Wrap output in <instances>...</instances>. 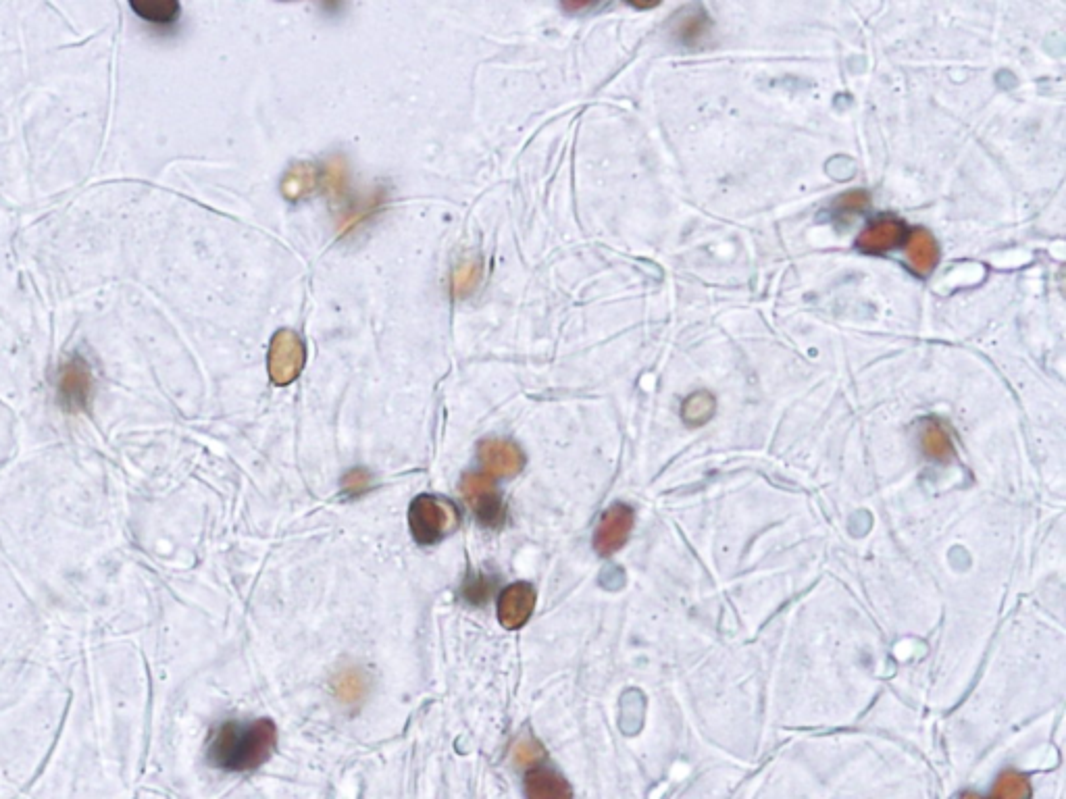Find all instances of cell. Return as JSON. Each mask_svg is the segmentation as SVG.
Masks as SVG:
<instances>
[{
  "mask_svg": "<svg viewBox=\"0 0 1066 799\" xmlns=\"http://www.w3.org/2000/svg\"><path fill=\"white\" fill-rule=\"evenodd\" d=\"M706 28H708V17L704 15L702 9H694L692 15H683L675 34L683 44H696L706 34Z\"/></svg>",
  "mask_w": 1066,
  "mask_h": 799,
  "instance_id": "cell-19",
  "label": "cell"
},
{
  "mask_svg": "<svg viewBox=\"0 0 1066 799\" xmlns=\"http://www.w3.org/2000/svg\"><path fill=\"white\" fill-rule=\"evenodd\" d=\"M463 496L473 508L481 527L498 529L506 521V508L494 485V479L486 473H467L463 477Z\"/></svg>",
  "mask_w": 1066,
  "mask_h": 799,
  "instance_id": "cell-3",
  "label": "cell"
},
{
  "mask_svg": "<svg viewBox=\"0 0 1066 799\" xmlns=\"http://www.w3.org/2000/svg\"><path fill=\"white\" fill-rule=\"evenodd\" d=\"M904 236H906V227L902 221L894 217H883L862 231L856 240V246L862 252L881 254L902 244Z\"/></svg>",
  "mask_w": 1066,
  "mask_h": 799,
  "instance_id": "cell-10",
  "label": "cell"
},
{
  "mask_svg": "<svg viewBox=\"0 0 1066 799\" xmlns=\"http://www.w3.org/2000/svg\"><path fill=\"white\" fill-rule=\"evenodd\" d=\"M994 799H1031V783L1017 770H1006L994 785Z\"/></svg>",
  "mask_w": 1066,
  "mask_h": 799,
  "instance_id": "cell-16",
  "label": "cell"
},
{
  "mask_svg": "<svg viewBox=\"0 0 1066 799\" xmlns=\"http://www.w3.org/2000/svg\"><path fill=\"white\" fill-rule=\"evenodd\" d=\"M906 256H908L910 267L915 269L919 275H929L939 261L937 242L925 229L912 231V236L906 244Z\"/></svg>",
  "mask_w": 1066,
  "mask_h": 799,
  "instance_id": "cell-11",
  "label": "cell"
},
{
  "mask_svg": "<svg viewBox=\"0 0 1066 799\" xmlns=\"http://www.w3.org/2000/svg\"><path fill=\"white\" fill-rule=\"evenodd\" d=\"M319 184L317 167L311 163H296L288 169V173L282 179V194L290 202L304 200Z\"/></svg>",
  "mask_w": 1066,
  "mask_h": 799,
  "instance_id": "cell-12",
  "label": "cell"
},
{
  "mask_svg": "<svg viewBox=\"0 0 1066 799\" xmlns=\"http://www.w3.org/2000/svg\"><path fill=\"white\" fill-rule=\"evenodd\" d=\"M544 758H546L544 747L533 737H525V739H521L515 745V762H517V766L531 768V766L540 764Z\"/></svg>",
  "mask_w": 1066,
  "mask_h": 799,
  "instance_id": "cell-21",
  "label": "cell"
},
{
  "mask_svg": "<svg viewBox=\"0 0 1066 799\" xmlns=\"http://www.w3.org/2000/svg\"><path fill=\"white\" fill-rule=\"evenodd\" d=\"M277 745V729L269 718L238 723L230 720L215 729L209 743L213 766L230 772H246L263 766Z\"/></svg>",
  "mask_w": 1066,
  "mask_h": 799,
  "instance_id": "cell-1",
  "label": "cell"
},
{
  "mask_svg": "<svg viewBox=\"0 0 1066 799\" xmlns=\"http://www.w3.org/2000/svg\"><path fill=\"white\" fill-rule=\"evenodd\" d=\"M715 408H717V402H715L713 394L696 392V394H692L688 400L683 402L681 417L688 425H694V427L696 425H704L710 417L715 415Z\"/></svg>",
  "mask_w": 1066,
  "mask_h": 799,
  "instance_id": "cell-15",
  "label": "cell"
},
{
  "mask_svg": "<svg viewBox=\"0 0 1066 799\" xmlns=\"http://www.w3.org/2000/svg\"><path fill=\"white\" fill-rule=\"evenodd\" d=\"M369 487H371V473L367 469H352L344 477V492L348 496H361Z\"/></svg>",
  "mask_w": 1066,
  "mask_h": 799,
  "instance_id": "cell-23",
  "label": "cell"
},
{
  "mask_svg": "<svg viewBox=\"0 0 1066 799\" xmlns=\"http://www.w3.org/2000/svg\"><path fill=\"white\" fill-rule=\"evenodd\" d=\"M94 377L88 360L80 354H73L61 367L57 377V398L61 406L69 412L82 410L92 398Z\"/></svg>",
  "mask_w": 1066,
  "mask_h": 799,
  "instance_id": "cell-5",
  "label": "cell"
},
{
  "mask_svg": "<svg viewBox=\"0 0 1066 799\" xmlns=\"http://www.w3.org/2000/svg\"><path fill=\"white\" fill-rule=\"evenodd\" d=\"M130 7L144 23L152 25V28H171V25L180 21L182 15L180 5L165 3V0H161V3H132Z\"/></svg>",
  "mask_w": 1066,
  "mask_h": 799,
  "instance_id": "cell-14",
  "label": "cell"
},
{
  "mask_svg": "<svg viewBox=\"0 0 1066 799\" xmlns=\"http://www.w3.org/2000/svg\"><path fill=\"white\" fill-rule=\"evenodd\" d=\"M269 375L275 385L292 383L307 363V348L296 331L284 329L275 333L269 348Z\"/></svg>",
  "mask_w": 1066,
  "mask_h": 799,
  "instance_id": "cell-4",
  "label": "cell"
},
{
  "mask_svg": "<svg viewBox=\"0 0 1066 799\" xmlns=\"http://www.w3.org/2000/svg\"><path fill=\"white\" fill-rule=\"evenodd\" d=\"M323 182H325V188L329 192L340 194L346 188V167H344V163L342 161L327 163L325 173H323Z\"/></svg>",
  "mask_w": 1066,
  "mask_h": 799,
  "instance_id": "cell-22",
  "label": "cell"
},
{
  "mask_svg": "<svg viewBox=\"0 0 1066 799\" xmlns=\"http://www.w3.org/2000/svg\"><path fill=\"white\" fill-rule=\"evenodd\" d=\"M960 799H983V797L977 795V793H964Z\"/></svg>",
  "mask_w": 1066,
  "mask_h": 799,
  "instance_id": "cell-25",
  "label": "cell"
},
{
  "mask_svg": "<svg viewBox=\"0 0 1066 799\" xmlns=\"http://www.w3.org/2000/svg\"><path fill=\"white\" fill-rule=\"evenodd\" d=\"M479 462L488 475L515 477L525 467V456L513 442L486 440L479 444Z\"/></svg>",
  "mask_w": 1066,
  "mask_h": 799,
  "instance_id": "cell-8",
  "label": "cell"
},
{
  "mask_svg": "<svg viewBox=\"0 0 1066 799\" xmlns=\"http://www.w3.org/2000/svg\"><path fill=\"white\" fill-rule=\"evenodd\" d=\"M536 608V591L529 583H513L506 587L498 600V618L504 629H521Z\"/></svg>",
  "mask_w": 1066,
  "mask_h": 799,
  "instance_id": "cell-7",
  "label": "cell"
},
{
  "mask_svg": "<svg viewBox=\"0 0 1066 799\" xmlns=\"http://www.w3.org/2000/svg\"><path fill=\"white\" fill-rule=\"evenodd\" d=\"M496 589V583L494 579L486 577V575H471L465 585H463V598L471 604H486L488 598L494 594Z\"/></svg>",
  "mask_w": 1066,
  "mask_h": 799,
  "instance_id": "cell-20",
  "label": "cell"
},
{
  "mask_svg": "<svg viewBox=\"0 0 1066 799\" xmlns=\"http://www.w3.org/2000/svg\"><path fill=\"white\" fill-rule=\"evenodd\" d=\"M525 797L527 799H573V789L565 777L550 766L536 764L525 772Z\"/></svg>",
  "mask_w": 1066,
  "mask_h": 799,
  "instance_id": "cell-9",
  "label": "cell"
},
{
  "mask_svg": "<svg viewBox=\"0 0 1066 799\" xmlns=\"http://www.w3.org/2000/svg\"><path fill=\"white\" fill-rule=\"evenodd\" d=\"M334 689H336V695L340 698V702L357 704V702L363 700V695L367 691V683H365V679H363V675L359 673V670H344V673H340V677L336 679Z\"/></svg>",
  "mask_w": 1066,
  "mask_h": 799,
  "instance_id": "cell-17",
  "label": "cell"
},
{
  "mask_svg": "<svg viewBox=\"0 0 1066 799\" xmlns=\"http://www.w3.org/2000/svg\"><path fill=\"white\" fill-rule=\"evenodd\" d=\"M479 281H481V263L479 261L463 263L459 269L452 273V294H454V298L471 296L475 292Z\"/></svg>",
  "mask_w": 1066,
  "mask_h": 799,
  "instance_id": "cell-18",
  "label": "cell"
},
{
  "mask_svg": "<svg viewBox=\"0 0 1066 799\" xmlns=\"http://www.w3.org/2000/svg\"><path fill=\"white\" fill-rule=\"evenodd\" d=\"M921 448L931 460L946 462L952 456V442L946 427L937 421H927L921 429Z\"/></svg>",
  "mask_w": 1066,
  "mask_h": 799,
  "instance_id": "cell-13",
  "label": "cell"
},
{
  "mask_svg": "<svg viewBox=\"0 0 1066 799\" xmlns=\"http://www.w3.org/2000/svg\"><path fill=\"white\" fill-rule=\"evenodd\" d=\"M633 529V510L627 504H615L608 508L594 535V548L600 556H611L625 546Z\"/></svg>",
  "mask_w": 1066,
  "mask_h": 799,
  "instance_id": "cell-6",
  "label": "cell"
},
{
  "mask_svg": "<svg viewBox=\"0 0 1066 799\" xmlns=\"http://www.w3.org/2000/svg\"><path fill=\"white\" fill-rule=\"evenodd\" d=\"M411 533L419 546H434L461 525V514L450 500L419 496L409 508Z\"/></svg>",
  "mask_w": 1066,
  "mask_h": 799,
  "instance_id": "cell-2",
  "label": "cell"
},
{
  "mask_svg": "<svg viewBox=\"0 0 1066 799\" xmlns=\"http://www.w3.org/2000/svg\"><path fill=\"white\" fill-rule=\"evenodd\" d=\"M865 204H869V194H865V192H850V194L840 198V206L846 211L848 209H860V206H865Z\"/></svg>",
  "mask_w": 1066,
  "mask_h": 799,
  "instance_id": "cell-24",
  "label": "cell"
}]
</instances>
